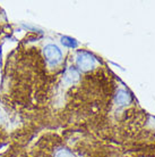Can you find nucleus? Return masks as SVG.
<instances>
[{"mask_svg": "<svg viewBox=\"0 0 155 157\" xmlns=\"http://www.w3.org/2000/svg\"><path fill=\"white\" fill-rule=\"evenodd\" d=\"M43 52H44V57L47 59L48 64L51 65V66H56V65H58L61 62V51H60V49L57 46L48 44V46H45Z\"/></svg>", "mask_w": 155, "mask_h": 157, "instance_id": "nucleus-1", "label": "nucleus"}, {"mask_svg": "<svg viewBox=\"0 0 155 157\" xmlns=\"http://www.w3.org/2000/svg\"><path fill=\"white\" fill-rule=\"evenodd\" d=\"M95 65V59L93 58V56L89 55L88 52L85 51H81L77 56V66L83 70V71H87L91 70L92 67Z\"/></svg>", "mask_w": 155, "mask_h": 157, "instance_id": "nucleus-2", "label": "nucleus"}, {"mask_svg": "<svg viewBox=\"0 0 155 157\" xmlns=\"http://www.w3.org/2000/svg\"><path fill=\"white\" fill-rule=\"evenodd\" d=\"M117 101L119 105H126V104H128L130 101V94L128 92H126L124 90H120L117 94Z\"/></svg>", "mask_w": 155, "mask_h": 157, "instance_id": "nucleus-3", "label": "nucleus"}, {"mask_svg": "<svg viewBox=\"0 0 155 157\" xmlns=\"http://www.w3.org/2000/svg\"><path fill=\"white\" fill-rule=\"evenodd\" d=\"M54 157H74L73 154L70 153L68 149H59L57 150V153L54 154Z\"/></svg>", "mask_w": 155, "mask_h": 157, "instance_id": "nucleus-4", "label": "nucleus"}]
</instances>
